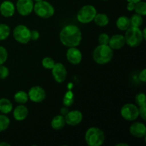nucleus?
I'll list each match as a JSON object with an SVG mask.
<instances>
[{"label": "nucleus", "mask_w": 146, "mask_h": 146, "mask_svg": "<svg viewBox=\"0 0 146 146\" xmlns=\"http://www.w3.org/2000/svg\"><path fill=\"white\" fill-rule=\"evenodd\" d=\"M29 114V110L23 104L18 106L16 107L13 111V115H14V119L18 121H21L25 120L27 118Z\"/></svg>", "instance_id": "f3484780"}, {"label": "nucleus", "mask_w": 146, "mask_h": 146, "mask_svg": "<svg viewBox=\"0 0 146 146\" xmlns=\"http://www.w3.org/2000/svg\"><path fill=\"white\" fill-rule=\"evenodd\" d=\"M97 14L96 9L91 4L84 5L81 7L77 14V19L80 23L88 24L94 21Z\"/></svg>", "instance_id": "423d86ee"}, {"label": "nucleus", "mask_w": 146, "mask_h": 146, "mask_svg": "<svg viewBox=\"0 0 146 146\" xmlns=\"http://www.w3.org/2000/svg\"><path fill=\"white\" fill-rule=\"evenodd\" d=\"M59 38L63 45L67 47H76L82 40V34L75 25L65 26L59 34Z\"/></svg>", "instance_id": "f257e3e1"}, {"label": "nucleus", "mask_w": 146, "mask_h": 146, "mask_svg": "<svg viewBox=\"0 0 146 146\" xmlns=\"http://www.w3.org/2000/svg\"><path fill=\"white\" fill-rule=\"evenodd\" d=\"M13 36L17 42L26 44L31 40V30L27 26L20 24L14 28Z\"/></svg>", "instance_id": "0eeeda50"}, {"label": "nucleus", "mask_w": 146, "mask_h": 146, "mask_svg": "<svg viewBox=\"0 0 146 146\" xmlns=\"http://www.w3.org/2000/svg\"><path fill=\"white\" fill-rule=\"evenodd\" d=\"M66 58L69 63L76 65L81 63L82 60V54L76 47H69L66 51Z\"/></svg>", "instance_id": "ddd939ff"}, {"label": "nucleus", "mask_w": 146, "mask_h": 146, "mask_svg": "<svg viewBox=\"0 0 146 146\" xmlns=\"http://www.w3.org/2000/svg\"><path fill=\"white\" fill-rule=\"evenodd\" d=\"M74 94L71 91H68L66 93L63 100V104L65 106H71L74 104Z\"/></svg>", "instance_id": "bb28decb"}, {"label": "nucleus", "mask_w": 146, "mask_h": 146, "mask_svg": "<svg viewBox=\"0 0 146 146\" xmlns=\"http://www.w3.org/2000/svg\"><path fill=\"white\" fill-rule=\"evenodd\" d=\"M102 1H108V0H102Z\"/></svg>", "instance_id": "37998d69"}, {"label": "nucleus", "mask_w": 146, "mask_h": 146, "mask_svg": "<svg viewBox=\"0 0 146 146\" xmlns=\"http://www.w3.org/2000/svg\"><path fill=\"white\" fill-rule=\"evenodd\" d=\"M142 1V0H127V1H128V2H133V3H137V2H138V1Z\"/></svg>", "instance_id": "ea45409f"}, {"label": "nucleus", "mask_w": 146, "mask_h": 146, "mask_svg": "<svg viewBox=\"0 0 146 146\" xmlns=\"http://www.w3.org/2000/svg\"><path fill=\"white\" fill-rule=\"evenodd\" d=\"M14 100L17 103L20 104H24L28 101V94L24 91H19L14 94Z\"/></svg>", "instance_id": "4be33fe9"}, {"label": "nucleus", "mask_w": 146, "mask_h": 146, "mask_svg": "<svg viewBox=\"0 0 146 146\" xmlns=\"http://www.w3.org/2000/svg\"><path fill=\"white\" fill-rule=\"evenodd\" d=\"M33 0H17L16 9L21 16H28L34 10Z\"/></svg>", "instance_id": "1a4fd4ad"}, {"label": "nucleus", "mask_w": 146, "mask_h": 146, "mask_svg": "<svg viewBox=\"0 0 146 146\" xmlns=\"http://www.w3.org/2000/svg\"><path fill=\"white\" fill-rule=\"evenodd\" d=\"M135 102L138 106L143 105H146V97L144 93H139L136 95L135 98Z\"/></svg>", "instance_id": "c85d7f7f"}, {"label": "nucleus", "mask_w": 146, "mask_h": 146, "mask_svg": "<svg viewBox=\"0 0 146 146\" xmlns=\"http://www.w3.org/2000/svg\"><path fill=\"white\" fill-rule=\"evenodd\" d=\"M34 1H35L36 2H37V1H42V0H34Z\"/></svg>", "instance_id": "79ce46f5"}, {"label": "nucleus", "mask_w": 146, "mask_h": 146, "mask_svg": "<svg viewBox=\"0 0 146 146\" xmlns=\"http://www.w3.org/2000/svg\"><path fill=\"white\" fill-rule=\"evenodd\" d=\"M0 146H10V144L6 142H1L0 143Z\"/></svg>", "instance_id": "58836bf2"}, {"label": "nucleus", "mask_w": 146, "mask_h": 146, "mask_svg": "<svg viewBox=\"0 0 146 146\" xmlns=\"http://www.w3.org/2000/svg\"><path fill=\"white\" fill-rule=\"evenodd\" d=\"M134 11L135 13L139 15L144 17L146 15V3L145 1H138L135 3V7H134Z\"/></svg>", "instance_id": "5701e85b"}, {"label": "nucleus", "mask_w": 146, "mask_h": 146, "mask_svg": "<svg viewBox=\"0 0 146 146\" xmlns=\"http://www.w3.org/2000/svg\"><path fill=\"white\" fill-rule=\"evenodd\" d=\"M66 124L71 126L78 125L83 120V114L78 110L68 111V113L64 116Z\"/></svg>", "instance_id": "f8f14e48"}, {"label": "nucleus", "mask_w": 146, "mask_h": 146, "mask_svg": "<svg viewBox=\"0 0 146 146\" xmlns=\"http://www.w3.org/2000/svg\"><path fill=\"white\" fill-rule=\"evenodd\" d=\"M139 79L143 83H145L146 81V69L145 68H144L143 70H142V71H141V73H140Z\"/></svg>", "instance_id": "f704fd0d"}, {"label": "nucleus", "mask_w": 146, "mask_h": 146, "mask_svg": "<svg viewBox=\"0 0 146 146\" xmlns=\"http://www.w3.org/2000/svg\"><path fill=\"white\" fill-rule=\"evenodd\" d=\"M116 146H128L127 143H121L116 144Z\"/></svg>", "instance_id": "a19ab883"}, {"label": "nucleus", "mask_w": 146, "mask_h": 146, "mask_svg": "<svg viewBox=\"0 0 146 146\" xmlns=\"http://www.w3.org/2000/svg\"><path fill=\"white\" fill-rule=\"evenodd\" d=\"M143 19L142 16L139 15V14H136L131 17L130 19V24H131V27H140L143 24Z\"/></svg>", "instance_id": "b1692460"}, {"label": "nucleus", "mask_w": 146, "mask_h": 146, "mask_svg": "<svg viewBox=\"0 0 146 146\" xmlns=\"http://www.w3.org/2000/svg\"><path fill=\"white\" fill-rule=\"evenodd\" d=\"M40 34L37 30H32L31 31V40L32 41H36L39 38Z\"/></svg>", "instance_id": "72a5a7b5"}, {"label": "nucleus", "mask_w": 146, "mask_h": 146, "mask_svg": "<svg viewBox=\"0 0 146 146\" xmlns=\"http://www.w3.org/2000/svg\"><path fill=\"white\" fill-rule=\"evenodd\" d=\"M121 115L125 120L133 121L138 118V107L133 104H126L121 108Z\"/></svg>", "instance_id": "6e6552de"}, {"label": "nucleus", "mask_w": 146, "mask_h": 146, "mask_svg": "<svg viewBox=\"0 0 146 146\" xmlns=\"http://www.w3.org/2000/svg\"><path fill=\"white\" fill-rule=\"evenodd\" d=\"M8 53L7 49L2 46H0V65H2L7 60Z\"/></svg>", "instance_id": "c756f323"}, {"label": "nucleus", "mask_w": 146, "mask_h": 146, "mask_svg": "<svg viewBox=\"0 0 146 146\" xmlns=\"http://www.w3.org/2000/svg\"><path fill=\"white\" fill-rule=\"evenodd\" d=\"M124 37L125 44L131 47L138 46L144 39L142 30L140 29V27H130L126 30Z\"/></svg>", "instance_id": "20e7f679"}, {"label": "nucleus", "mask_w": 146, "mask_h": 146, "mask_svg": "<svg viewBox=\"0 0 146 146\" xmlns=\"http://www.w3.org/2000/svg\"><path fill=\"white\" fill-rule=\"evenodd\" d=\"M134 7H135V3L128 2V4H127V9H128V11H133Z\"/></svg>", "instance_id": "c9c22d12"}, {"label": "nucleus", "mask_w": 146, "mask_h": 146, "mask_svg": "<svg viewBox=\"0 0 146 146\" xmlns=\"http://www.w3.org/2000/svg\"><path fill=\"white\" fill-rule=\"evenodd\" d=\"M13 110L12 103L6 98H0V112L3 114H7Z\"/></svg>", "instance_id": "6ab92c4d"}, {"label": "nucleus", "mask_w": 146, "mask_h": 146, "mask_svg": "<svg viewBox=\"0 0 146 146\" xmlns=\"http://www.w3.org/2000/svg\"><path fill=\"white\" fill-rule=\"evenodd\" d=\"M27 94H28L29 99L34 103L42 102L46 98V92L44 89L38 86L31 87Z\"/></svg>", "instance_id": "9d476101"}, {"label": "nucleus", "mask_w": 146, "mask_h": 146, "mask_svg": "<svg viewBox=\"0 0 146 146\" xmlns=\"http://www.w3.org/2000/svg\"><path fill=\"white\" fill-rule=\"evenodd\" d=\"M138 112H139V115L144 120H146V105L140 106L138 108Z\"/></svg>", "instance_id": "473e14b6"}, {"label": "nucleus", "mask_w": 146, "mask_h": 146, "mask_svg": "<svg viewBox=\"0 0 146 146\" xmlns=\"http://www.w3.org/2000/svg\"><path fill=\"white\" fill-rule=\"evenodd\" d=\"M10 120L4 114H0V132L6 131L9 126Z\"/></svg>", "instance_id": "a878e982"}, {"label": "nucleus", "mask_w": 146, "mask_h": 146, "mask_svg": "<svg viewBox=\"0 0 146 146\" xmlns=\"http://www.w3.org/2000/svg\"><path fill=\"white\" fill-rule=\"evenodd\" d=\"M110 36L106 33H102L98 36V43L99 44H108Z\"/></svg>", "instance_id": "7c9ffc66"}, {"label": "nucleus", "mask_w": 146, "mask_h": 146, "mask_svg": "<svg viewBox=\"0 0 146 146\" xmlns=\"http://www.w3.org/2000/svg\"><path fill=\"white\" fill-rule=\"evenodd\" d=\"M55 61L51 57H45L41 61V64L43 67L46 69H52L53 67L55 65Z\"/></svg>", "instance_id": "cd10ccee"}, {"label": "nucleus", "mask_w": 146, "mask_h": 146, "mask_svg": "<svg viewBox=\"0 0 146 146\" xmlns=\"http://www.w3.org/2000/svg\"><path fill=\"white\" fill-rule=\"evenodd\" d=\"M129 131L131 135L136 138H143L146 135V126L143 123H133L130 126Z\"/></svg>", "instance_id": "4468645a"}, {"label": "nucleus", "mask_w": 146, "mask_h": 146, "mask_svg": "<svg viewBox=\"0 0 146 146\" xmlns=\"http://www.w3.org/2000/svg\"><path fill=\"white\" fill-rule=\"evenodd\" d=\"M66 125V121L64 116L62 115H58L54 117L51 122V125L53 129L56 131L61 130Z\"/></svg>", "instance_id": "a211bd4d"}, {"label": "nucleus", "mask_w": 146, "mask_h": 146, "mask_svg": "<svg viewBox=\"0 0 146 146\" xmlns=\"http://www.w3.org/2000/svg\"><path fill=\"white\" fill-rule=\"evenodd\" d=\"M116 27L121 31H126L130 27V19L125 16H121L117 19Z\"/></svg>", "instance_id": "aec40b11"}, {"label": "nucleus", "mask_w": 146, "mask_h": 146, "mask_svg": "<svg viewBox=\"0 0 146 146\" xmlns=\"http://www.w3.org/2000/svg\"><path fill=\"white\" fill-rule=\"evenodd\" d=\"M142 34H143V36L144 39H146V29H145V28H144L143 30L142 31Z\"/></svg>", "instance_id": "4c0bfd02"}, {"label": "nucleus", "mask_w": 146, "mask_h": 146, "mask_svg": "<svg viewBox=\"0 0 146 146\" xmlns=\"http://www.w3.org/2000/svg\"><path fill=\"white\" fill-rule=\"evenodd\" d=\"M38 17L44 19H48L52 17L55 13L54 7L46 1H37L34 5V10Z\"/></svg>", "instance_id": "39448f33"}, {"label": "nucleus", "mask_w": 146, "mask_h": 146, "mask_svg": "<svg viewBox=\"0 0 146 146\" xmlns=\"http://www.w3.org/2000/svg\"><path fill=\"white\" fill-rule=\"evenodd\" d=\"M0 13L4 17H11L15 13V6L14 3L9 0L4 1L0 4Z\"/></svg>", "instance_id": "2eb2a0df"}, {"label": "nucleus", "mask_w": 146, "mask_h": 146, "mask_svg": "<svg viewBox=\"0 0 146 146\" xmlns=\"http://www.w3.org/2000/svg\"><path fill=\"white\" fill-rule=\"evenodd\" d=\"M51 71H52L53 77L57 83L64 82L66 78V68H65L64 64H61V63L55 64L54 66L51 69Z\"/></svg>", "instance_id": "9b49d317"}, {"label": "nucleus", "mask_w": 146, "mask_h": 146, "mask_svg": "<svg viewBox=\"0 0 146 146\" xmlns=\"http://www.w3.org/2000/svg\"><path fill=\"white\" fill-rule=\"evenodd\" d=\"M106 137L104 131L98 127H91L86 132L85 140L89 146H100L103 145Z\"/></svg>", "instance_id": "7ed1b4c3"}, {"label": "nucleus", "mask_w": 146, "mask_h": 146, "mask_svg": "<svg viewBox=\"0 0 146 146\" xmlns=\"http://www.w3.org/2000/svg\"><path fill=\"white\" fill-rule=\"evenodd\" d=\"M10 34V28L5 24H0V41L7 39Z\"/></svg>", "instance_id": "393cba45"}, {"label": "nucleus", "mask_w": 146, "mask_h": 146, "mask_svg": "<svg viewBox=\"0 0 146 146\" xmlns=\"http://www.w3.org/2000/svg\"><path fill=\"white\" fill-rule=\"evenodd\" d=\"M113 56V49L108 44H99L93 51L94 61L101 65L109 63L112 60Z\"/></svg>", "instance_id": "f03ea898"}, {"label": "nucleus", "mask_w": 146, "mask_h": 146, "mask_svg": "<svg viewBox=\"0 0 146 146\" xmlns=\"http://www.w3.org/2000/svg\"><path fill=\"white\" fill-rule=\"evenodd\" d=\"M9 74V70L7 66L2 65H0V78L4 79L7 78Z\"/></svg>", "instance_id": "2f4dec72"}, {"label": "nucleus", "mask_w": 146, "mask_h": 146, "mask_svg": "<svg viewBox=\"0 0 146 146\" xmlns=\"http://www.w3.org/2000/svg\"><path fill=\"white\" fill-rule=\"evenodd\" d=\"M68 111H68V108H67V106H65L61 108V115H64V116H65V115L68 113Z\"/></svg>", "instance_id": "e433bc0d"}, {"label": "nucleus", "mask_w": 146, "mask_h": 146, "mask_svg": "<svg viewBox=\"0 0 146 146\" xmlns=\"http://www.w3.org/2000/svg\"><path fill=\"white\" fill-rule=\"evenodd\" d=\"M94 22L98 27H106L108 25V22H109V18H108V15L104 13H99V14H96V17H94Z\"/></svg>", "instance_id": "412c9836"}, {"label": "nucleus", "mask_w": 146, "mask_h": 146, "mask_svg": "<svg viewBox=\"0 0 146 146\" xmlns=\"http://www.w3.org/2000/svg\"><path fill=\"white\" fill-rule=\"evenodd\" d=\"M125 37L122 34H115L110 37L109 42L108 45L112 48L113 50L121 49L125 45Z\"/></svg>", "instance_id": "dca6fc26"}]
</instances>
